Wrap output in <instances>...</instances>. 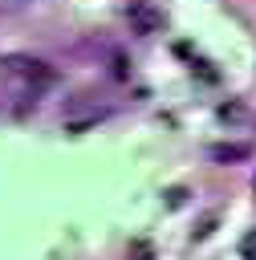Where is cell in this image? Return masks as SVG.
<instances>
[{
	"instance_id": "obj_1",
	"label": "cell",
	"mask_w": 256,
	"mask_h": 260,
	"mask_svg": "<svg viewBox=\"0 0 256 260\" xmlns=\"http://www.w3.org/2000/svg\"><path fill=\"white\" fill-rule=\"evenodd\" d=\"M110 110H114V106L102 102V93H77V98L65 102V114H61V118H65L69 130H89V126H93L98 118H106Z\"/></svg>"
},
{
	"instance_id": "obj_2",
	"label": "cell",
	"mask_w": 256,
	"mask_h": 260,
	"mask_svg": "<svg viewBox=\"0 0 256 260\" xmlns=\"http://www.w3.org/2000/svg\"><path fill=\"white\" fill-rule=\"evenodd\" d=\"M8 69L24 77V85L33 89V98H37L41 89H49V85L57 81V69H53V65H45V61H28V57H12V61H8Z\"/></svg>"
},
{
	"instance_id": "obj_3",
	"label": "cell",
	"mask_w": 256,
	"mask_h": 260,
	"mask_svg": "<svg viewBox=\"0 0 256 260\" xmlns=\"http://www.w3.org/2000/svg\"><path fill=\"white\" fill-rule=\"evenodd\" d=\"M130 24H134V32L150 37V32L163 28V12H158L150 0H134V4H130Z\"/></svg>"
},
{
	"instance_id": "obj_4",
	"label": "cell",
	"mask_w": 256,
	"mask_h": 260,
	"mask_svg": "<svg viewBox=\"0 0 256 260\" xmlns=\"http://www.w3.org/2000/svg\"><path fill=\"white\" fill-rule=\"evenodd\" d=\"M248 154H252L248 142H215L211 146V158L215 162H236V158H248Z\"/></svg>"
},
{
	"instance_id": "obj_5",
	"label": "cell",
	"mask_w": 256,
	"mask_h": 260,
	"mask_svg": "<svg viewBox=\"0 0 256 260\" xmlns=\"http://www.w3.org/2000/svg\"><path fill=\"white\" fill-rule=\"evenodd\" d=\"M240 252H244V260H256V232H248L240 240Z\"/></svg>"
},
{
	"instance_id": "obj_6",
	"label": "cell",
	"mask_w": 256,
	"mask_h": 260,
	"mask_svg": "<svg viewBox=\"0 0 256 260\" xmlns=\"http://www.w3.org/2000/svg\"><path fill=\"white\" fill-rule=\"evenodd\" d=\"M130 260H150V248H146V244H134V248H130Z\"/></svg>"
},
{
	"instance_id": "obj_7",
	"label": "cell",
	"mask_w": 256,
	"mask_h": 260,
	"mask_svg": "<svg viewBox=\"0 0 256 260\" xmlns=\"http://www.w3.org/2000/svg\"><path fill=\"white\" fill-rule=\"evenodd\" d=\"M252 187H256V179H252Z\"/></svg>"
}]
</instances>
